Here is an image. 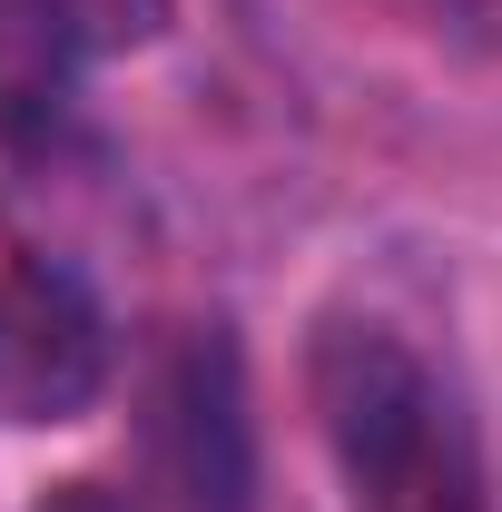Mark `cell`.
I'll use <instances>...</instances> for the list:
<instances>
[{
  "mask_svg": "<svg viewBox=\"0 0 502 512\" xmlns=\"http://www.w3.org/2000/svg\"><path fill=\"white\" fill-rule=\"evenodd\" d=\"M306 384L345 512H493L483 424L394 325H325Z\"/></svg>",
  "mask_w": 502,
  "mask_h": 512,
  "instance_id": "6da1fadb",
  "label": "cell"
},
{
  "mask_svg": "<svg viewBox=\"0 0 502 512\" xmlns=\"http://www.w3.org/2000/svg\"><path fill=\"white\" fill-rule=\"evenodd\" d=\"M148 463L178 512H256L247 355L227 325H178L148 384Z\"/></svg>",
  "mask_w": 502,
  "mask_h": 512,
  "instance_id": "7a4b0ae2",
  "label": "cell"
},
{
  "mask_svg": "<svg viewBox=\"0 0 502 512\" xmlns=\"http://www.w3.org/2000/svg\"><path fill=\"white\" fill-rule=\"evenodd\" d=\"M99 394H109V325L89 286L50 256L0 266V424H79Z\"/></svg>",
  "mask_w": 502,
  "mask_h": 512,
  "instance_id": "3957f363",
  "label": "cell"
},
{
  "mask_svg": "<svg viewBox=\"0 0 502 512\" xmlns=\"http://www.w3.org/2000/svg\"><path fill=\"white\" fill-rule=\"evenodd\" d=\"M79 60H89V40L60 0H0V128L40 138L79 99Z\"/></svg>",
  "mask_w": 502,
  "mask_h": 512,
  "instance_id": "277c9868",
  "label": "cell"
},
{
  "mask_svg": "<svg viewBox=\"0 0 502 512\" xmlns=\"http://www.w3.org/2000/svg\"><path fill=\"white\" fill-rule=\"evenodd\" d=\"M69 20H79V40L89 50H138V40H158L168 30V10L178 0H60Z\"/></svg>",
  "mask_w": 502,
  "mask_h": 512,
  "instance_id": "5b68a950",
  "label": "cell"
},
{
  "mask_svg": "<svg viewBox=\"0 0 502 512\" xmlns=\"http://www.w3.org/2000/svg\"><path fill=\"white\" fill-rule=\"evenodd\" d=\"M30 512H138L128 493H109V483H50Z\"/></svg>",
  "mask_w": 502,
  "mask_h": 512,
  "instance_id": "8992f818",
  "label": "cell"
}]
</instances>
